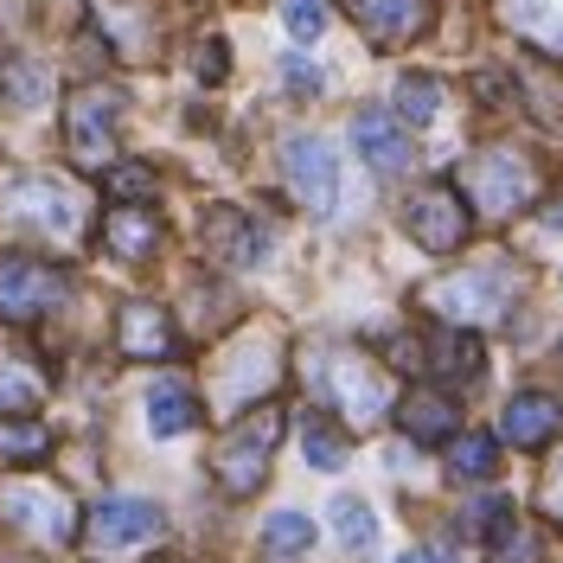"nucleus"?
Wrapping results in <instances>:
<instances>
[{
	"label": "nucleus",
	"instance_id": "24",
	"mask_svg": "<svg viewBox=\"0 0 563 563\" xmlns=\"http://www.w3.org/2000/svg\"><path fill=\"white\" fill-rule=\"evenodd\" d=\"M422 365H429V372H449V378H481V340H467V333H442L435 346L422 352Z\"/></svg>",
	"mask_w": 563,
	"mask_h": 563
},
{
	"label": "nucleus",
	"instance_id": "9",
	"mask_svg": "<svg viewBox=\"0 0 563 563\" xmlns=\"http://www.w3.org/2000/svg\"><path fill=\"white\" fill-rule=\"evenodd\" d=\"M282 174H288V186H295V199L308 211H327L340 206V161H333V147L320 135H295L288 147H282Z\"/></svg>",
	"mask_w": 563,
	"mask_h": 563
},
{
	"label": "nucleus",
	"instance_id": "14",
	"mask_svg": "<svg viewBox=\"0 0 563 563\" xmlns=\"http://www.w3.org/2000/svg\"><path fill=\"white\" fill-rule=\"evenodd\" d=\"M352 147H358L378 174H404V167L417 161V141L404 135V122L385 115V109H358V115H352Z\"/></svg>",
	"mask_w": 563,
	"mask_h": 563
},
{
	"label": "nucleus",
	"instance_id": "15",
	"mask_svg": "<svg viewBox=\"0 0 563 563\" xmlns=\"http://www.w3.org/2000/svg\"><path fill=\"white\" fill-rule=\"evenodd\" d=\"M115 340H122L129 358H174L179 352L174 320H167V308H154V301H129L115 314Z\"/></svg>",
	"mask_w": 563,
	"mask_h": 563
},
{
	"label": "nucleus",
	"instance_id": "26",
	"mask_svg": "<svg viewBox=\"0 0 563 563\" xmlns=\"http://www.w3.org/2000/svg\"><path fill=\"white\" fill-rule=\"evenodd\" d=\"M449 467H455L461 481H493L499 449H493L487 435H455V442H449Z\"/></svg>",
	"mask_w": 563,
	"mask_h": 563
},
{
	"label": "nucleus",
	"instance_id": "22",
	"mask_svg": "<svg viewBox=\"0 0 563 563\" xmlns=\"http://www.w3.org/2000/svg\"><path fill=\"white\" fill-rule=\"evenodd\" d=\"M52 455V429L33 417H0V461L13 467H33V461Z\"/></svg>",
	"mask_w": 563,
	"mask_h": 563
},
{
	"label": "nucleus",
	"instance_id": "33",
	"mask_svg": "<svg viewBox=\"0 0 563 563\" xmlns=\"http://www.w3.org/2000/svg\"><path fill=\"white\" fill-rule=\"evenodd\" d=\"M199 77H224V45H218V38L199 45Z\"/></svg>",
	"mask_w": 563,
	"mask_h": 563
},
{
	"label": "nucleus",
	"instance_id": "21",
	"mask_svg": "<svg viewBox=\"0 0 563 563\" xmlns=\"http://www.w3.org/2000/svg\"><path fill=\"white\" fill-rule=\"evenodd\" d=\"M301 455H308V467H320V474H340L352 461L346 429L333 417H301Z\"/></svg>",
	"mask_w": 563,
	"mask_h": 563
},
{
	"label": "nucleus",
	"instance_id": "11",
	"mask_svg": "<svg viewBox=\"0 0 563 563\" xmlns=\"http://www.w3.org/2000/svg\"><path fill=\"white\" fill-rule=\"evenodd\" d=\"M327 385H333V404H340L352 422H372V417L390 410L385 378H378L358 352H333V358H327Z\"/></svg>",
	"mask_w": 563,
	"mask_h": 563
},
{
	"label": "nucleus",
	"instance_id": "27",
	"mask_svg": "<svg viewBox=\"0 0 563 563\" xmlns=\"http://www.w3.org/2000/svg\"><path fill=\"white\" fill-rule=\"evenodd\" d=\"M397 109H404V122H435L442 115V84L435 77H404L397 84Z\"/></svg>",
	"mask_w": 563,
	"mask_h": 563
},
{
	"label": "nucleus",
	"instance_id": "36",
	"mask_svg": "<svg viewBox=\"0 0 563 563\" xmlns=\"http://www.w3.org/2000/svg\"><path fill=\"white\" fill-rule=\"evenodd\" d=\"M558 499H563V467H558Z\"/></svg>",
	"mask_w": 563,
	"mask_h": 563
},
{
	"label": "nucleus",
	"instance_id": "12",
	"mask_svg": "<svg viewBox=\"0 0 563 563\" xmlns=\"http://www.w3.org/2000/svg\"><path fill=\"white\" fill-rule=\"evenodd\" d=\"M346 13L378 52H397L429 26V0H346Z\"/></svg>",
	"mask_w": 563,
	"mask_h": 563
},
{
	"label": "nucleus",
	"instance_id": "17",
	"mask_svg": "<svg viewBox=\"0 0 563 563\" xmlns=\"http://www.w3.org/2000/svg\"><path fill=\"white\" fill-rule=\"evenodd\" d=\"M206 250L218 256V263H238V269H244V263H256L269 244H263V231L250 224L244 211L218 206V211H206Z\"/></svg>",
	"mask_w": 563,
	"mask_h": 563
},
{
	"label": "nucleus",
	"instance_id": "6",
	"mask_svg": "<svg viewBox=\"0 0 563 563\" xmlns=\"http://www.w3.org/2000/svg\"><path fill=\"white\" fill-rule=\"evenodd\" d=\"M84 531H90V551H97V558H135L147 544H161L167 512H161L154 499H103Z\"/></svg>",
	"mask_w": 563,
	"mask_h": 563
},
{
	"label": "nucleus",
	"instance_id": "10",
	"mask_svg": "<svg viewBox=\"0 0 563 563\" xmlns=\"http://www.w3.org/2000/svg\"><path fill=\"white\" fill-rule=\"evenodd\" d=\"M7 211L20 218V224H38V231H77V218H84V206H77V192H70L65 179H45V174H33V179H13L7 186Z\"/></svg>",
	"mask_w": 563,
	"mask_h": 563
},
{
	"label": "nucleus",
	"instance_id": "28",
	"mask_svg": "<svg viewBox=\"0 0 563 563\" xmlns=\"http://www.w3.org/2000/svg\"><path fill=\"white\" fill-rule=\"evenodd\" d=\"M154 167L147 161H122V167H109V192H115V206H147L154 199Z\"/></svg>",
	"mask_w": 563,
	"mask_h": 563
},
{
	"label": "nucleus",
	"instance_id": "31",
	"mask_svg": "<svg viewBox=\"0 0 563 563\" xmlns=\"http://www.w3.org/2000/svg\"><path fill=\"white\" fill-rule=\"evenodd\" d=\"M499 558H506V563H538V558H544V551H538V531H519V526H506V531H499Z\"/></svg>",
	"mask_w": 563,
	"mask_h": 563
},
{
	"label": "nucleus",
	"instance_id": "20",
	"mask_svg": "<svg viewBox=\"0 0 563 563\" xmlns=\"http://www.w3.org/2000/svg\"><path fill=\"white\" fill-rule=\"evenodd\" d=\"M506 26H519L531 45L544 52H563V0H499Z\"/></svg>",
	"mask_w": 563,
	"mask_h": 563
},
{
	"label": "nucleus",
	"instance_id": "13",
	"mask_svg": "<svg viewBox=\"0 0 563 563\" xmlns=\"http://www.w3.org/2000/svg\"><path fill=\"white\" fill-rule=\"evenodd\" d=\"M499 435H506L512 449H551L563 435V397H551V390H519V397L506 404Z\"/></svg>",
	"mask_w": 563,
	"mask_h": 563
},
{
	"label": "nucleus",
	"instance_id": "5",
	"mask_svg": "<svg viewBox=\"0 0 563 563\" xmlns=\"http://www.w3.org/2000/svg\"><path fill=\"white\" fill-rule=\"evenodd\" d=\"M0 512H7V526L20 531V538H33L45 551H58L77 538V506H70L65 487H45V481H13V487L0 493Z\"/></svg>",
	"mask_w": 563,
	"mask_h": 563
},
{
	"label": "nucleus",
	"instance_id": "18",
	"mask_svg": "<svg viewBox=\"0 0 563 563\" xmlns=\"http://www.w3.org/2000/svg\"><path fill=\"white\" fill-rule=\"evenodd\" d=\"M103 244L122 256V263H147L161 250V218L147 206H115L103 218Z\"/></svg>",
	"mask_w": 563,
	"mask_h": 563
},
{
	"label": "nucleus",
	"instance_id": "25",
	"mask_svg": "<svg viewBox=\"0 0 563 563\" xmlns=\"http://www.w3.org/2000/svg\"><path fill=\"white\" fill-rule=\"evenodd\" d=\"M314 544V519L308 512H276L269 526H263V551L269 558H301Z\"/></svg>",
	"mask_w": 563,
	"mask_h": 563
},
{
	"label": "nucleus",
	"instance_id": "1",
	"mask_svg": "<svg viewBox=\"0 0 563 563\" xmlns=\"http://www.w3.org/2000/svg\"><path fill=\"white\" fill-rule=\"evenodd\" d=\"M512 295H519V263H506V256H493V263H474V269H461V276L435 282L422 301L435 308V314L461 320V327H487L512 308Z\"/></svg>",
	"mask_w": 563,
	"mask_h": 563
},
{
	"label": "nucleus",
	"instance_id": "3",
	"mask_svg": "<svg viewBox=\"0 0 563 563\" xmlns=\"http://www.w3.org/2000/svg\"><path fill=\"white\" fill-rule=\"evenodd\" d=\"M467 206L481 211V218H512V211L531 206V192H538V167H531L519 147H481L474 161H467Z\"/></svg>",
	"mask_w": 563,
	"mask_h": 563
},
{
	"label": "nucleus",
	"instance_id": "8",
	"mask_svg": "<svg viewBox=\"0 0 563 563\" xmlns=\"http://www.w3.org/2000/svg\"><path fill=\"white\" fill-rule=\"evenodd\" d=\"M404 224H410V238L422 250H435V256H449V250L467 244V199H461L455 186H422L417 199L404 206Z\"/></svg>",
	"mask_w": 563,
	"mask_h": 563
},
{
	"label": "nucleus",
	"instance_id": "32",
	"mask_svg": "<svg viewBox=\"0 0 563 563\" xmlns=\"http://www.w3.org/2000/svg\"><path fill=\"white\" fill-rule=\"evenodd\" d=\"M282 77H288V90H308V97L320 90V70H308L301 58H288V65H282Z\"/></svg>",
	"mask_w": 563,
	"mask_h": 563
},
{
	"label": "nucleus",
	"instance_id": "29",
	"mask_svg": "<svg viewBox=\"0 0 563 563\" xmlns=\"http://www.w3.org/2000/svg\"><path fill=\"white\" fill-rule=\"evenodd\" d=\"M38 372H26V365H0V417H13V410H33L38 404Z\"/></svg>",
	"mask_w": 563,
	"mask_h": 563
},
{
	"label": "nucleus",
	"instance_id": "16",
	"mask_svg": "<svg viewBox=\"0 0 563 563\" xmlns=\"http://www.w3.org/2000/svg\"><path fill=\"white\" fill-rule=\"evenodd\" d=\"M397 422H404L410 442H455L461 435V410H455V397H442V390H410L397 404Z\"/></svg>",
	"mask_w": 563,
	"mask_h": 563
},
{
	"label": "nucleus",
	"instance_id": "35",
	"mask_svg": "<svg viewBox=\"0 0 563 563\" xmlns=\"http://www.w3.org/2000/svg\"><path fill=\"white\" fill-rule=\"evenodd\" d=\"M551 224H563V206H558V211H551Z\"/></svg>",
	"mask_w": 563,
	"mask_h": 563
},
{
	"label": "nucleus",
	"instance_id": "7",
	"mask_svg": "<svg viewBox=\"0 0 563 563\" xmlns=\"http://www.w3.org/2000/svg\"><path fill=\"white\" fill-rule=\"evenodd\" d=\"M65 301V276L38 256H0V320L33 327Z\"/></svg>",
	"mask_w": 563,
	"mask_h": 563
},
{
	"label": "nucleus",
	"instance_id": "19",
	"mask_svg": "<svg viewBox=\"0 0 563 563\" xmlns=\"http://www.w3.org/2000/svg\"><path fill=\"white\" fill-rule=\"evenodd\" d=\"M147 429H154L161 442L199 429V397H192V385H154L147 390Z\"/></svg>",
	"mask_w": 563,
	"mask_h": 563
},
{
	"label": "nucleus",
	"instance_id": "2",
	"mask_svg": "<svg viewBox=\"0 0 563 563\" xmlns=\"http://www.w3.org/2000/svg\"><path fill=\"white\" fill-rule=\"evenodd\" d=\"M276 435H282V410L276 404H263V410H250L224 442H218V455H211V474H218V487L231 493V499H250V493L269 481V455H276Z\"/></svg>",
	"mask_w": 563,
	"mask_h": 563
},
{
	"label": "nucleus",
	"instance_id": "34",
	"mask_svg": "<svg viewBox=\"0 0 563 563\" xmlns=\"http://www.w3.org/2000/svg\"><path fill=\"white\" fill-rule=\"evenodd\" d=\"M397 563H435V551H410V558H397Z\"/></svg>",
	"mask_w": 563,
	"mask_h": 563
},
{
	"label": "nucleus",
	"instance_id": "4",
	"mask_svg": "<svg viewBox=\"0 0 563 563\" xmlns=\"http://www.w3.org/2000/svg\"><path fill=\"white\" fill-rule=\"evenodd\" d=\"M115 129H122V90L109 84H84L65 97V141L77 167H103L115 154Z\"/></svg>",
	"mask_w": 563,
	"mask_h": 563
},
{
	"label": "nucleus",
	"instance_id": "23",
	"mask_svg": "<svg viewBox=\"0 0 563 563\" xmlns=\"http://www.w3.org/2000/svg\"><path fill=\"white\" fill-rule=\"evenodd\" d=\"M327 519H333V531H340L346 551H372V544H378V519H372V506L352 499V493H340V499L327 506Z\"/></svg>",
	"mask_w": 563,
	"mask_h": 563
},
{
	"label": "nucleus",
	"instance_id": "30",
	"mask_svg": "<svg viewBox=\"0 0 563 563\" xmlns=\"http://www.w3.org/2000/svg\"><path fill=\"white\" fill-rule=\"evenodd\" d=\"M282 26H288V38L314 45L327 33V0H282Z\"/></svg>",
	"mask_w": 563,
	"mask_h": 563
}]
</instances>
